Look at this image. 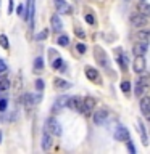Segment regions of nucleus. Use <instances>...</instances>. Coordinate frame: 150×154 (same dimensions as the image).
<instances>
[{
	"label": "nucleus",
	"instance_id": "1",
	"mask_svg": "<svg viewBox=\"0 0 150 154\" xmlns=\"http://www.w3.org/2000/svg\"><path fill=\"white\" fill-rule=\"evenodd\" d=\"M94 58H95V61H97L100 66H103V68H108L110 66L108 56H107V53L103 51V48H100V47L94 48Z\"/></svg>",
	"mask_w": 150,
	"mask_h": 154
},
{
	"label": "nucleus",
	"instance_id": "2",
	"mask_svg": "<svg viewBox=\"0 0 150 154\" xmlns=\"http://www.w3.org/2000/svg\"><path fill=\"white\" fill-rule=\"evenodd\" d=\"M45 128H47V132H49L50 135H57V137H60V135H61V125L57 122L55 117H50V119H47Z\"/></svg>",
	"mask_w": 150,
	"mask_h": 154
},
{
	"label": "nucleus",
	"instance_id": "3",
	"mask_svg": "<svg viewBox=\"0 0 150 154\" xmlns=\"http://www.w3.org/2000/svg\"><path fill=\"white\" fill-rule=\"evenodd\" d=\"M95 99L92 98V96H86V98L82 99V108H81V113L84 114V116H91L92 111H94L95 108Z\"/></svg>",
	"mask_w": 150,
	"mask_h": 154
},
{
	"label": "nucleus",
	"instance_id": "4",
	"mask_svg": "<svg viewBox=\"0 0 150 154\" xmlns=\"http://www.w3.org/2000/svg\"><path fill=\"white\" fill-rule=\"evenodd\" d=\"M149 48V40H137L133 47V53L136 56H144Z\"/></svg>",
	"mask_w": 150,
	"mask_h": 154
},
{
	"label": "nucleus",
	"instance_id": "5",
	"mask_svg": "<svg viewBox=\"0 0 150 154\" xmlns=\"http://www.w3.org/2000/svg\"><path fill=\"white\" fill-rule=\"evenodd\" d=\"M131 24L134 28H144V26H147V16L142 13H133L131 15Z\"/></svg>",
	"mask_w": 150,
	"mask_h": 154
},
{
	"label": "nucleus",
	"instance_id": "6",
	"mask_svg": "<svg viewBox=\"0 0 150 154\" xmlns=\"http://www.w3.org/2000/svg\"><path fill=\"white\" fill-rule=\"evenodd\" d=\"M66 106L70 108V109H73V111H79L81 113V108H82V98H81V96H70Z\"/></svg>",
	"mask_w": 150,
	"mask_h": 154
},
{
	"label": "nucleus",
	"instance_id": "7",
	"mask_svg": "<svg viewBox=\"0 0 150 154\" xmlns=\"http://www.w3.org/2000/svg\"><path fill=\"white\" fill-rule=\"evenodd\" d=\"M53 5H55V8L58 10V13L71 15V11H73V8H71L65 0H53Z\"/></svg>",
	"mask_w": 150,
	"mask_h": 154
},
{
	"label": "nucleus",
	"instance_id": "8",
	"mask_svg": "<svg viewBox=\"0 0 150 154\" xmlns=\"http://www.w3.org/2000/svg\"><path fill=\"white\" fill-rule=\"evenodd\" d=\"M140 111L150 122V96H142L140 98Z\"/></svg>",
	"mask_w": 150,
	"mask_h": 154
},
{
	"label": "nucleus",
	"instance_id": "9",
	"mask_svg": "<svg viewBox=\"0 0 150 154\" xmlns=\"http://www.w3.org/2000/svg\"><path fill=\"white\" fill-rule=\"evenodd\" d=\"M39 99H40V96H36V95H32V93H26V95L23 96V101H24V106H26V111H28V113L36 104V101H39Z\"/></svg>",
	"mask_w": 150,
	"mask_h": 154
},
{
	"label": "nucleus",
	"instance_id": "10",
	"mask_svg": "<svg viewBox=\"0 0 150 154\" xmlns=\"http://www.w3.org/2000/svg\"><path fill=\"white\" fill-rule=\"evenodd\" d=\"M86 77L94 84H100V74H98V71L94 68H89V66L86 68Z\"/></svg>",
	"mask_w": 150,
	"mask_h": 154
},
{
	"label": "nucleus",
	"instance_id": "11",
	"mask_svg": "<svg viewBox=\"0 0 150 154\" xmlns=\"http://www.w3.org/2000/svg\"><path fill=\"white\" fill-rule=\"evenodd\" d=\"M107 119H108V111H107V109H98V111H95V114H94V122L97 124V125H102V124H103Z\"/></svg>",
	"mask_w": 150,
	"mask_h": 154
},
{
	"label": "nucleus",
	"instance_id": "12",
	"mask_svg": "<svg viewBox=\"0 0 150 154\" xmlns=\"http://www.w3.org/2000/svg\"><path fill=\"white\" fill-rule=\"evenodd\" d=\"M115 138L118 141H128L129 140V132H128V128H124V127L119 125L115 130Z\"/></svg>",
	"mask_w": 150,
	"mask_h": 154
},
{
	"label": "nucleus",
	"instance_id": "13",
	"mask_svg": "<svg viewBox=\"0 0 150 154\" xmlns=\"http://www.w3.org/2000/svg\"><path fill=\"white\" fill-rule=\"evenodd\" d=\"M134 71L137 74L145 71V58L144 56H136V61H134Z\"/></svg>",
	"mask_w": 150,
	"mask_h": 154
},
{
	"label": "nucleus",
	"instance_id": "14",
	"mask_svg": "<svg viewBox=\"0 0 150 154\" xmlns=\"http://www.w3.org/2000/svg\"><path fill=\"white\" fill-rule=\"evenodd\" d=\"M53 85H55L57 90H66L71 87V84L66 82V80H63V79H60V77H57V79H53Z\"/></svg>",
	"mask_w": 150,
	"mask_h": 154
},
{
	"label": "nucleus",
	"instance_id": "15",
	"mask_svg": "<svg viewBox=\"0 0 150 154\" xmlns=\"http://www.w3.org/2000/svg\"><path fill=\"white\" fill-rule=\"evenodd\" d=\"M50 146H52V135L49 132H45L42 135V149L47 151V149H50Z\"/></svg>",
	"mask_w": 150,
	"mask_h": 154
},
{
	"label": "nucleus",
	"instance_id": "16",
	"mask_svg": "<svg viewBox=\"0 0 150 154\" xmlns=\"http://www.w3.org/2000/svg\"><path fill=\"white\" fill-rule=\"evenodd\" d=\"M50 23H52V29H53L55 32L61 31L63 24H61V19H60V16H58V15H53V16H52V19H50Z\"/></svg>",
	"mask_w": 150,
	"mask_h": 154
},
{
	"label": "nucleus",
	"instance_id": "17",
	"mask_svg": "<svg viewBox=\"0 0 150 154\" xmlns=\"http://www.w3.org/2000/svg\"><path fill=\"white\" fill-rule=\"evenodd\" d=\"M68 98H70V96H60V98L57 99V104L53 106V111H60L61 108H65V106H66Z\"/></svg>",
	"mask_w": 150,
	"mask_h": 154
},
{
	"label": "nucleus",
	"instance_id": "18",
	"mask_svg": "<svg viewBox=\"0 0 150 154\" xmlns=\"http://www.w3.org/2000/svg\"><path fill=\"white\" fill-rule=\"evenodd\" d=\"M147 88H149V87H147V85H144L142 82H139V80H137V84H136V88H134V93H136L137 96H140V95H144V93L147 92Z\"/></svg>",
	"mask_w": 150,
	"mask_h": 154
},
{
	"label": "nucleus",
	"instance_id": "19",
	"mask_svg": "<svg viewBox=\"0 0 150 154\" xmlns=\"http://www.w3.org/2000/svg\"><path fill=\"white\" fill-rule=\"evenodd\" d=\"M139 8H140V13H142V15H145V16H150V5L147 3L145 0H142V2H140Z\"/></svg>",
	"mask_w": 150,
	"mask_h": 154
},
{
	"label": "nucleus",
	"instance_id": "20",
	"mask_svg": "<svg viewBox=\"0 0 150 154\" xmlns=\"http://www.w3.org/2000/svg\"><path fill=\"white\" fill-rule=\"evenodd\" d=\"M118 63H119V66H121V69H126L128 68V58H126L124 55H123V51L121 50H118Z\"/></svg>",
	"mask_w": 150,
	"mask_h": 154
},
{
	"label": "nucleus",
	"instance_id": "21",
	"mask_svg": "<svg viewBox=\"0 0 150 154\" xmlns=\"http://www.w3.org/2000/svg\"><path fill=\"white\" fill-rule=\"evenodd\" d=\"M42 69H44V58L37 56L34 59V71H42Z\"/></svg>",
	"mask_w": 150,
	"mask_h": 154
},
{
	"label": "nucleus",
	"instance_id": "22",
	"mask_svg": "<svg viewBox=\"0 0 150 154\" xmlns=\"http://www.w3.org/2000/svg\"><path fill=\"white\" fill-rule=\"evenodd\" d=\"M8 88H10V80L7 77H2L0 79V92H7Z\"/></svg>",
	"mask_w": 150,
	"mask_h": 154
},
{
	"label": "nucleus",
	"instance_id": "23",
	"mask_svg": "<svg viewBox=\"0 0 150 154\" xmlns=\"http://www.w3.org/2000/svg\"><path fill=\"white\" fill-rule=\"evenodd\" d=\"M57 44L61 45V47H68V45H70V37H68V35H60V37L57 39Z\"/></svg>",
	"mask_w": 150,
	"mask_h": 154
},
{
	"label": "nucleus",
	"instance_id": "24",
	"mask_svg": "<svg viewBox=\"0 0 150 154\" xmlns=\"http://www.w3.org/2000/svg\"><path fill=\"white\" fill-rule=\"evenodd\" d=\"M149 37H150V32H149V31H144V29L136 34V39H137V40H149Z\"/></svg>",
	"mask_w": 150,
	"mask_h": 154
},
{
	"label": "nucleus",
	"instance_id": "25",
	"mask_svg": "<svg viewBox=\"0 0 150 154\" xmlns=\"http://www.w3.org/2000/svg\"><path fill=\"white\" fill-rule=\"evenodd\" d=\"M0 45H2L5 50H8V48H10V44H8V37H7L5 34L0 35Z\"/></svg>",
	"mask_w": 150,
	"mask_h": 154
},
{
	"label": "nucleus",
	"instance_id": "26",
	"mask_svg": "<svg viewBox=\"0 0 150 154\" xmlns=\"http://www.w3.org/2000/svg\"><path fill=\"white\" fill-rule=\"evenodd\" d=\"M139 133L142 135V141H144V144H149V141H147V135H145V130H144V125H142V122H139Z\"/></svg>",
	"mask_w": 150,
	"mask_h": 154
},
{
	"label": "nucleus",
	"instance_id": "27",
	"mask_svg": "<svg viewBox=\"0 0 150 154\" xmlns=\"http://www.w3.org/2000/svg\"><path fill=\"white\" fill-rule=\"evenodd\" d=\"M121 90H123V93H128L131 92V84H129V80H124V82H121Z\"/></svg>",
	"mask_w": 150,
	"mask_h": 154
},
{
	"label": "nucleus",
	"instance_id": "28",
	"mask_svg": "<svg viewBox=\"0 0 150 154\" xmlns=\"http://www.w3.org/2000/svg\"><path fill=\"white\" fill-rule=\"evenodd\" d=\"M137 80H139V82H142L144 85L150 87V75H149V74H144V75H140V77H139Z\"/></svg>",
	"mask_w": 150,
	"mask_h": 154
},
{
	"label": "nucleus",
	"instance_id": "29",
	"mask_svg": "<svg viewBox=\"0 0 150 154\" xmlns=\"http://www.w3.org/2000/svg\"><path fill=\"white\" fill-rule=\"evenodd\" d=\"M63 64H65V61H63L61 58H57V59H53V69H63Z\"/></svg>",
	"mask_w": 150,
	"mask_h": 154
},
{
	"label": "nucleus",
	"instance_id": "30",
	"mask_svg": "<svg viewBox=\"0 0 150 154\" xmlns=\"http://www.w3.org/2000/svg\"><path fill=\"white\" fill-rule=\"evenodd\" d=\"M47 35H49V29H44V31H40V32H39V34H37V37H36V39H37V40H45V39H47Z\"/></svg>",
	"mask_w": 150,
	"mask_h": 154
},
{
	"label": "nucleus",
	"instance_id": "31",
	"mask_svg": "<svg viewBox=\"0 0 150 154\" xmlns=\"http://www.w3.org/2000/svg\"><path fill=\"white\" fill-rule=\"evenodd\" d=\"M44 87H45V84H44V80H42V79L36 80V88H37L39 92H42V90H44Z\"/></svg>",
	"mask_w": 150,
	"mask_h": 154
},
{
	"label": "nucleus",
	"instance_id": "32",
	"mask_svg": "<svg viewBox=\"0 0 150 154\" xmlns=\"http://www.w3.org/2000/svg\"><path fill=\"white\" fill-rule=\"evenodd\" d=\"M7 108H8V101L7 99H0V113H3Z\"/></svg>",
	"mask_w": 150,
	"mask_h": 154
},
{
	"label": "nucleus",
	"instance_id": "33",
	"mask_svg": "<svg viewBox=\"0 0 150 154\" xmlns=\"http://www.w3.org/2000/svg\"><path fill=\"white\" fill-rule=\"evenodd\" d=\"M76 50L79 51L81 55H84V53H86V50H87V48H86V45H84V44H77V45H76Z\"/></svg>",
	"mask_w": 150,
	"mask_h": 154
},
{
	"label": "nucleus",
	"instance_id": "34",
	"mask_svg": "<svg viewBox=\"0 0 150 154\" xmlns=\"http://www.w3.org/2000/svg\"><path fill=\"white\" fill-rule=\"evenodd\" d=\"M7 63H5L3 61V59H2V58H0V74H3V72H7Z\"/></svg>",
	"mask_w": 150,
	"mask_h": 154
},
{
	"label": "nucleus",
	"instance_id": "35",
	"mask_svg": "<svg viewBox=\"0 0 150 154\" xmlns=\"http://www.w3.org/2000/svg\"><path fill=\"white\" fill-rule=\"evenodd\" d=\"M16 13L20 15V16H24V7H23V5H21V3L16 7Z\"/></svg>",
	"mask_w": 150,
	"mask_h": 154
},
{
	"label": "nucleus",
	"instance_id": "36",
	"mask_svg": "<svg viewBox=\"0 0 150 154\" xmlns=\"http://www.w3.org/2000/svg\"><path fill=\"white\" fill-rule=\"evenodd\" d=\"M74 32H76V35H77V37H79V39H84V37H86V34H84V31H81L79 28H74Z\"/></svg>",
	"mask_w": 150,
	"mask_h": 154
},
{
	"label": "nucleus",
	"instance_id": "37",
	"mask_svg": "<svg viewBox=\"0 0 150 154\" xmlns=\"http://www.w3.org/2000/svg\"><path fill=\"white\" fill-rule=\"evenodd\" d=\"M86 21H87L89 24H95V18L92 16V15H86Z\"/></svg>",
	"mask_w": 150,
	"mask_h": 154
},
{
	"label": "nucleus",
	"instance_id": "38",
	"mask_svg": "<svg viewBox=\"0 0 150 154\" xmlns=\"http://www.w3.org/2000/svg\"><path fill=\"white\" fill-rule=\"evenodd\" d=\"M126 143H128V148H129V151H131V153H136V148H134V146H133V143H131V141H129V140L126 141Z\"/></svg>",
	"mask_w": 150,
	"mask_h": 154
},
{
	"label": "nucleus",
	"instance_id": "39",
	"mask_svg": "<svg viewBox=\"0 0 150 154\" xmlns=\"http://www.w3.org/2000/svg\"><path fill=\"white\" fill-rule=\"evenodd\" d=\"M13 5H15V2H13V0H10V5H8V13H11V11H13Z\"/></svg>",
	"mask_w": 150,
	"mask_h": 154
},
{
	"label": "nucleus",
	"instance_id": "40",
	"mask_svg": "<svg viewBox=\"0 0 150 154\" xmlns=\"http://www.w3.org/2000/svg\"><path fill=\"white\" fill-rule=\"evenodd\" d=\"M15 87H16V90L21 88V80H20V79H16V84H15Z\"/></svg>",
	"mask_w": 150,
	"mask_h": 154
},
{
	"label": "nucleus",
	"instance_id": "41",
	"mask_svg": "<svg viewBox=\"0 0 150 154\" xmlns=\"http://www.w3.org/2000/svg\"><path fill=\"white\" fill-rule=\"evenodd\" d=\"M0 143H2V132H0Z\"/></svg>",
	"mask_w": 150,
	"mask_h": 154
},
{
	"label": "nucleus",
	"instance_id": "42",
	"mask_svg": "<svg viewBox=\"0 0 150 154\" xmlns=\"http://www.w3.org/2000/svg\"><path fill=\"white\" fill-rule=\"evenodd\" d=\"M140 2H142V0H140Z\"/></svg>",
	"mask_w": 150,
	"mask_h": 154
}]
</instances>
